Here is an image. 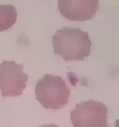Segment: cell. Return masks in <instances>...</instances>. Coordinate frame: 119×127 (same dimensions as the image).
<instances>
[{
	"label": "cell",
	"instance_id": "obj_5",
	"mask_svg": "<svg viewBox=\"0 0 119 127\" xmlns=\"http://www.w3.org/2000/svg\"><path fill=\"white\" fill-rule=\"evenodd\" d=\"M60 15L71 21H86L99 10V0H57Z\"/></svg>",
	"mask_w": 119,
	"mask_h": 127
},
{
	"label": "cell",
	"instance_id": "obj_8",
	"mask_svg": "<svg viewBox=\"0 0 119 127\" xmlns=\"http://www.w3.org/2000/svg\"><path fill=\"white\" fill-rule=\"evenodd\" d=\"M109 127V126H108V125H107V127Z\"/></svg>",
	"mask_w": 119,
	"mask_h": 127
},
{
	"label": "cell",
	"instance_id": "obj_3",
	"mask_svg": "<svg viewBox=\"0 0 119 127\" xmlns=\"http://www.w3.org/2000/svg\"><path fill=\"white\" fill-rule=\"evenodd\" d=\"M108 109L103 103L88 100L76 105L70 113L74 127H106Z\"/></svg>",
	"mask_w": 119,
	"mask_h": 127
},
{
	"label": "cell",
	"instance_id": "obj_7",
	"mask_svg": "<svg viewBox=\"0 0 119 127\" xmlns=\"http://www.w3.org/2000/svg\"><path fill=\"white\" fill-rule=\"evenodd\" d=\"M40 127H60L56 125H55V124L51 123V124H49V125H42V126H40Z\"/></svg>",
	"mask_w": 119,
	"mask_h": 127
},
{
	"label": "cell",
	"instance_id": "obj_4",
	"mask_svg": "<svg viewBox=\"0 0 119 127\" xmlns=\"http://www.w3.org/2000/svg\"><path fill=\"white\" fill-rule=\"evenodd\" d=\"M23 69V64L14 61H3L0 63V90L3 97L22 95L29 80Z\"/></svg>",
	"mask_w": 119,
	"mask_h": 127
},
{
	"label": "cell",
	"instance_id": "obj_6",
	"mask_svg": "<svg viewBox=\"0 0 119 127\" xmlns=\"http://www.w3.org/2000/svg\"><path fill=\"white\" fill-rule=\"evenodd\" d=\"M17 10L11 5H0V32L11 28L17 21Z\"/></svg>",
	"mask_w": 119,
	"mask_h": 127
},
{
	"label": "cell",
	"instance_id": "obj_1",
	"mask_svg": "<svg viewBox=\"0 0 119 127\" xmlns=\"http://www.w3.org/2000/svg\"><path fill=\"white\" fill-rule=\"evenodd\" d=\"M52 43L55 54L61 56L65 61L84 60L90 55L92 45L88 32L69 27L57 30Z\"/></svg>",
	"mask_w": 119,
	"mask_h": 127
},
{
	"label": "cell",
	"instance_id": "obj_2",
	"mask_svg": "<svg viewBox=\"0 0 119 127\" xmlns=\"http://www.w3.org/2000/svg\"><path fill=\"white\" fill-rule=\"evenodd\" d=\"M35 93L36 99L44 108L57 110L67 105L70 90L61 77L45 74L38 80Z\"/></svg>",
	"mask_w": 119,
	"mask_h": 127
}]
</instances>
